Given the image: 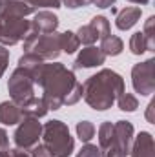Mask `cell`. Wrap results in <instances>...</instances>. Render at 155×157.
Wrapping results in <instances>:
<instances>
[{
    "mask_svg": "<svg viewBox=\"0 0 155 157\" xmlns=\"http://www.w3.org/2000/svg\"><path fill=\"white\" fill-rule=\"evenodd\" d=\"M35 11V7L24 0H9L0 4V15H15V17H28Z\"/></svg>",
    "mask_w": 155,
    "mask_h": 157,
    "instance_id": "obj_16",
    "label": "cell"
},
{
    "mask_svg": "<svg viewBox=\"0 0 155 157\" xmlns=\"http://www.w3.org/2000/svg\"><path fill=\"white\" fill-rule=\"evenodd\" d=\"M42 141L51 157H70L75 148V141L70 133V128L62 121L46 122L42 126Z\"/></svg>",
    "mask_w": 155,
    "mask_h": 157,
    "instance_id": "obj_3",
    "label": "cell"
},
{
    "mask_svg": "<svg viewBox=\"0 0 155 157\" xmlns=\"http://www.w3.org/2000/svg\"><path fill=\"white\" fill-rule=\"evenodd\" d=\"M113 143H115V126H113V122L106 121L99 128V150L104 152Z\"/></svg>",
    "mask_w": 155,
    "mask_h": 157,
    "instance_id": "obj_18",
    "label": "cell"
},
{
    "mask_svg": "<svg viewBox=\"0 0 155 157\" xmlns=\"http://www.w3.org/2000/svg\"><path fill=\"white\" fill-rule=\"evenodd\" d=\"M130 51H131L133 55H142L144 51H148V48H146V39H144L142 31H137V33L131 35V39H130Z\"/></svg>",
    "mask_w": 155,
    "mask_h": 157,
    "instance_id": "obj_24",
    "label": "cell"
},
{
    "mask_svg": "<svg viewBox=\"0 0 155 157\" xmlns=\"http://www.w3.org/2000/svg\"><path fill=\"white\" fill-rule=\"evenodd\" d=\"M106 60V55L100 51V48H95V46H88L84 48L78 57L73 62V70H82V68H95V66H100L104 64Z\"/></svg>",
    "mask_w": 155,
    "mask_h": 157,
    "instance_id": "obj_9",
    "label": "cell"
},
{
    "mask_svg": "<svg viewBox=\"0 0 155 157\" xmlns=\"http://www.w3.org/2000/svg\"><path fill=\"white\" fill-rule=\"evenodd\" d=\"M128 2H131V4H141V6H144V4H148L150 0H128Z\"/></svg>",
    "mask_w": 155,
    "mask_h": 157,
    "instance_id": "obj_37",
    "label": "cell"
},
{
    "mask_svg": "<svg viewBox=\"0 0 155 157\" xmlns=\"http://www.w3.org/2000/svg\"><path fill=\"white\" fill-rule=\"evenodd\" d=\"M77 37H78V42L80 44H86V46H93V42L99 40V35L97 31L88 24V26H80L77 31Z\"/></svg>",
    "mask_w": 155,
    "mask_h": 157,
    "instance_id": "obj_23",
    "label": "cell"
},
{
    "mask_svg": "<svg viewBox=\"0 0 155 157\" xmlns=\"http://www.w3.org/2000/svg\"><path fill=\"white\" fill-rule=\"evenodd\" d=\"M33 7H53V9H57V7H60V4H62V0H28Z\"/></svg>",
    "mask_w": 155,
    "mask_h": 157,
    "instance_id": "obj_28",
    "label": "cell"
},
{
    "mask_svg": "<svg viewBox=\"0 0 155 157\" xmlns=\"http://www.w3.org/2000/svg\"><path fill=\"white\" fill-rule=\"evenodd\" d=\"M31 51L35 55L42 57L44 60H55L62 49H60V33L53 31V33H46V35H40L37 42L33 44Z\"/></svg>",
    "mask_w": 155,
    "mask_h": 157,
    "instance_id": "obj_8",
    "label": "cell"
},
{
    "mask_svg": "<svg viewBox=\"0 0 155 157\" xmlns=\"http://www.w3.org/2000/svg\"><path fill=\"white\" fill-rule=\"evenodd\" d=\"M77 157H102L100 155V150H99V146H95V144H86V146H82V150L77 154Z\"/></svg>",
    "mask_w": 155,
    "mask_h": 157,
    "instance_id": "obj_27",
    "label": "cell"
},
{
    "mask_svg": "<svg viewBox=\"0 0 155 157\" xmlns=\"http://www.w3.org/2000/svg\"><path fill=\"white\" fill-rule=\"evenodd\" d=\"M24 2H28V0H24ZM28 4H29V2H28Z\"/></svg>",
    "mask_w": 155,
    "mask_h": 157,
    "instance_id": "obj_39",
    "label": "cell"
},
{
    "mask_svg": "<svg viewBox=\"0 0 155 157\" xmlns=\"http://www.w3.org/2000/svg\"><path fill=\"white\" fill-rule=\"evenodd\" d=\"M131 157H155V143L150 132H141L135 137V143H131Z\"/></svg>",
    "mask_w": 155,
    "mask_h": 157,
    "instance_id": "obj_12",
    "label": "cell"
},
{
    "mask_svg": "<svg viewBox=\"0 0 155 157\" xmlns=\"http://www.w3.org/2000/svg\"><path fill=\"white\" fill-rule=\"evenodd\" d=\"M100 155H102V157H128V155H124V154H122V150L117 146L115 143H113V144H110L104 152H100Z\"/></svg>",
    "mask_w": 155,
    "mask_h": 157,
    "instance_id": "obj_30",
    "label": "cell"
},
{
    "mask_svg": "<svg viewBox=\"0 0 155 157\" xmlns=\"http://www.w3.org/2000/svg\"><path fill=\"white\" fill-rule=\"evenodd\" d=\"M77 135L82 143H89L95 135V126L89 121H80L77 124Z\"/></svg>",
    "mask_w": 155,
    "mask_h": 157,
    "instance_id": "obj_25",
    "label": "cell"
},
{
    "mask_svg": "<svg viewBox=\"0 0 155 157\" xmlns=\"http://www.w3.org/2000/svg\"><path fill=\"white\" fill-rule=\"evenodd\" d=\"M7 64H9V49H6V46L0 44V77L7 70Z\"/></svg>",
    "mask_w": 155,
    "mask_h": 157,
    "instance_id": "obj_29",
    "label": "cell"
},
{
    "mask_svg": "<svg viewBox=\"0 0 155 157\" xmlns=\"http://www.w3.org/2000/svg\"><path fill=\"white\" fill-rule=\"evenodd\" d=\"M31 22V31L39 33V35H46V33H53L59 28V17L53 15L51 11H39L35 13Z\"/></svg>",
    "mask_w": 155,
    "mask_h": 157,
    "instance_id": "obj_10",
    "label": "cell"
},
{
    "mask_svg": "<svg viewBox=\"0 0 155 157\" xmlns=\"http://www.w3.org/2000/svg\"><path fill=\"white\" fill-rule=\"evenodd\" d=\"M89 26L97 31V35H99V39H106L108 35H112V31H110V20L106 18V17H102V15H99V17H93L91 18V22H89Z\"/></svg>",
    "mask_w": 155,
    "mask_h": 157,
    "instance_id": "obj_21",
    "label": "cell"
},
{
    "mask_svg": "<svg viewBox=\"0 0 155 157\" xmlns=\"http://www.w3.org/2000/svg\"><path fill=\"white\" fill-rule=\"evenodd\" d=\"M33 88H35V82L31 75L22 70V68H17L11 77H9V82H7V91H9V97L15 104L22 106L26 101H29L31 97H35L33 93Z\"/></svg>",
    "mask_w": 155,
    "mask_h": 157,
    "instance_id": "obj_5",
    "label": "cell"
},
{
    "mask_svg": "<svg viewBox=\"0 0 155 157\" xmlns=\"http://www.w3.org/2000/svg\"><path fill=\"white\" fill-rule=\"evenodd\" d=\"M153 108H155V101H152V102L148 104V110H146V119H148V122H155V119H153Z\"/></svg>",
    "mask_w": 155,
    "mask_h": 157,
    "instance_id": "obj_35",
    "label": "cell"
},
{
    "mask_svg": "<svg viewBox=\"0 0 155 157\" xmlns=\"http://www.w3.org/2000/svg\"><path fill=\"white\" fill-rule=\"evenodd\" d=\"M24 119L22 115V110L18 104H15L13 101H6V102H0V122L6 124V126H11V124H17Z\"/></svg>",
    "mask_w": 155,
    "mask_h": 157,
    "instance_id": "obj_15",
    "label": "cell"
},
{
    "mask_svg": "<svg viewBox=\"0 0 155 157\" xmlns=\"http://www.w3.org/2000/svg\"><path fill=\"white\" fill-rule=\"evenodd\" d=\"M42 66H44V59L39 57V55H35L33 51H26L20 59H18V68H22V70H26L31 78H33V82L37 84V78H39L40 71H42Z\"/></svg>",
    "mask_w": 155,
    "mask_h": 157,
    "instance_id": "obj_13",
    "label": "cell"
},
{
    "mask_svg": "<svg viewBox=\"0 0 155 157\" xmlns=\"http://www.w3.org/2000/svg\"><path fill=\"white\" fill-rule=\"evenodd\" d=\"M142 35L146 39V48L148 51H153L155 49V17H150L144 24V29H142Z\"/></svg>",
    "mask_w": 155,
    "mask_h": 157,
    "instance_id": "obj_26",
    "label": "cell"
},
{
    "mask_svg": "<svg viewBox=\"0 0 155 157\" xmlns=\"http://www.w3.org/2000/svg\"><path fill=\"white\" fill-rule=\"evenodd\" d=\"M9 155H11V157H29V154H28L26 150L15 148V150H9Z\"/></svg>",
    "mask_w": 155,
    "mask_h": 157,
    "instance_id": "obj_36",
    "label": "cell"
},
{
    "mask_svg": "<svg viewBox=\"0 0 155 157\" xmlns=\"http://www.w3.org/2000/svg\"><path fill=\"white\" fill-rule=\"evenodd\" d=\"M141 15H142L141 7H124V9L117 15L115 26L120 31H128V29H131V28L139 22Z\"/></svg>",
    "mask_w": 155,
    "mask_h": 157,
    "instance_id": "obj_14",
    "label": "cell"
},
{
    "mask_svg": "<svg viewBox=\"0 0 155 157\" xmlns=\"http://www.w3.org/2000/svg\"><path fill=\"white\" fill-rule=\"evenodd\" d=\"M29 157H51V154L47 152V148L44 144H35L31 148V155Z\"/></svg>",
    "mask_w": 155,
    "mask_h": 157,
    "instance_id": "obj_32",
    "label": "cell"
},
{
    "mask_svg": "<svg viewBox=\"0 0 155 157\" xmlns=\"http://www.w3.org/2000/svg\"><path fill=\"white\" fill-rule=\"evenodd\" d=\"M0 157H11V155H9V150H6V152H0Z\"/></svg>",
    "mask_w": 155,
    "mask_h": 157,
    "instance_id": "obj_38",
    "label": "cell"
},
{
    "mask_svg": "<svg viewBox=\"0 0 155 157\" xmlns=\"http://www.w3.org/2000/svg\"><path fill=\"white\" fill-rule=\"evenodd\" d=\"M155 62L153 59H148L144 62H139L131 70V84L137 93L141 95H152L155 91Z\"/></svg>",
    "mask_w": 155,
    "mask_h": 157,
    "instance_id": "obj_7",
    "label": "cell"
},
{
    "mask_svg": "<svg viewBox=\"0 0 155 157\" xmlns=\"http://www.w3.org/2000/svg\"><path fill=\"white\" fill-rule=\"evenodd\" d=\"M113 126H115V144L122 150L124 155H130L133 143V124L128 121H117Z\"/></svg>",
    "mask_w": 155,
    "mask_h": 157,
    "instance_id": "obj_11",
    "label": "cell"
},
{
    "mask_svg": "<svg viewBox=\"0 0 155 157\" xmlns=\"http://www.w3.org/2000/svg\"><path fill=\"white\" fill-rule=\"evenodd\" d=\"M6 150H9V137H7V132L0 128V152H6Z\"/></svg>",
    "mask_w": 155,
    "mask_h": 157,
    "instance_id": "obj_33",
    "label": "cell"
},
{
    "mask_svg": "<svg viewBox=\"0 0 155 157\" xmlns=\"http://www.w3.org/2000/svg\"><path fill=\"white\" fill-rule=\"evenodd\" d=\"M122 49H124V42L119 37H115V35H108L100 42V51L106 57H117V55L122 53Z\"/></svg>",
    "mask_w": 155,
    "mask_h": 157,
    "instance_id": "obj_19",
    "label": "cell"
},
{
    "mask_svg": "<svg viewBox=\"0 0 155 157\" xmlns=\"http://www.w3.org/2000/svg\"><path fill=\"white\" fill-rule=\"evenodd\" d=\"M126 91L124 78L113 70H100L82 84V97L95 112H104Z\"/></svg>",
    "mask_w": 155,
    "mask_h": 157,
    "instance_id": "obj_2",
    "label": "cell"
},
{
    "mask_svg": "<svg viewBox=\"0 0 155 157\" xmlns=\"http://www.w3.org/2000/svg\"><path fill=\"white\" fill-rule=\"evenodd\" d=\"M115 102L119 104V108H120L122 112H135V110L139 108L137 97L131 95V93H128V91H124L122 95H119V99H117Z\"/></svg>",
    "mask_w": 155,
    "mask_h": 157,
    "instance_id": "obj_22",
    "label": "cell"
},
{
    "mask_svg": "<svg viewBox=\"0 0 155 157\" xmlns=\"http://www.w3.org/2000/svg\"><path fill=\"white\" fill-rule=\"evenodd\" d=\"M66 7L70 9H77V7H84V6H89L93 4V0H62Z\"/></svg>",
    "mask_w": 155,
    "mask_h": 157,
    "instance_id": "obj_31",
    "label": "cell"
},
{
    "mask_svg": "<svg viewBox=\"0 0 155 157\" xmlns=\"http://www.w3.org/2000/svg\"><path fill=\"white\" fill-rule=\"evenodd\" d=\"M93 4H95L97 7L104 9V7H110V6H113V4H115V0H93Z\"/></svg>",
    "mask_w": 155,
    "mask_h": 157,
    "instance_id": "obj_34",
    "label": "cell"
},
{
    "mask_svg": "<svg viewBox=\"0 0 155 157\" xmlns=\"http://www.w3.org/2000/svg\"><path fill=\"white\" fill-rule=\"evenodd\" d=\"M78 46H80V42H78V37L77 33H73V31H66V33H60V49L64 51V53H75L78 49Z\"/></svg>",
    "mask_w": 155,
    "mask_h": 157,
    "instance_id": "obj_20",
    "label": "cell"
},
{
    "mask_svg": "<svg viewBox=\"0 0 155 157\" xmlns=\"http://www.w3.org/2000/svg\"><path fill=\"white\" fill-rule=\"evenodd\" d=\"M37 84L44 90L42 101L47 110H60L64 104H77L82 97V84L75 78L71 70L59 62L44 64Z\"/></svg>",
    "mask_w": 155,
    "mask_h": 157,
    "instance_id": "obj_1",
    "label": "cell"
},
{
    "mask_svg": "<svg viewBox=\"0 0 155 157\" xmlns=\"http://www.w3.org/2000/svg\"><path fill=\"white\" fill-rule=\"evenodd\" d=\"M31 31V22L26 17L15 15H0V44L2 46H15L28 37Z\"/></svg>",
    "mask_w": 155,
    "mask_h": 157,
    "instance_id": "obj_4",
    "label": "cell"
},
{
    "mask_svg": "<svg viewBox=\"0 0 155 157\" xmlns=\"http://www.w3.org/2000/svg\"><path fill=\"white\" fill-rule=\"evenodd\" d=\"M42 137V124L35 117H24L18 122V128L15 130L13 141L17 148L20 150H31L35 144H39V139Z\"/></svg>",
    "mask_w": 155,
    "mask_h": 157,
    "instance_id": "obj_6",
    "label": "cell"
},
{
    "mask_svg": "<svg viewBox=\"0 0 155 157\" xmlns=\"http://www.w3.org/2000/svg\"><path fill=\"white\" fill-rule=\"evenodd\" d=\"M20 110H22V115L24 117H35V119H40L44 117L49 110H47V106H46V102L42 101V97H31L29 101H26L22 106H20Z\"/></svg>",
    "mask_w": 155,
    "mask_h": 157,
    "instance_id": "obj_17",
    "label": "cell"
}]
</instances>
